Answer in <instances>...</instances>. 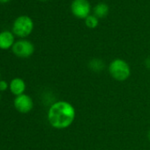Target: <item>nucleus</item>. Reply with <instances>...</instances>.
<instances>
[{
  "mask_svg": "<svg viewBox=\"0 0 150 150\" xmlns=\"http://www.w3.org/2000/svg\"><path fill=\"white\" fill-rule=\"evenodd\" d=\"M75 108L67 101H57L50 105L48 110L47 119L50 125L56 129H65L74 121Z\"/></svg>",
  "mask_w": 150,
  "mask_h": 150,
  "instance_id": "obj_1",
  "label": "nucleus"
},
{
  "mask_svg": "<svg viewBox=\"0 0 150 150\" xmlns=\"http://www.w3.org/2000/svg\"><path fill=\"white\" fill-rule=\"evenodd\" d=\"M108 69L111 77L118 82H125L131 76V68L128 62L120 58L111 61Z\"/></svg>",
  "mask_w": 150,
  "mask_h": 150,
  "instance_id": "obj_2",
  "label": "nucleus"
},
{
  "mask_svg": "<svg viewBox=\"0 0 150 150\" xmlns=\"http://www.w3.org/2000/svg\"><path fill=\"white\" fill-rule=\"evenodd\" d=\"M34 27V21L32 18L27 15H21L15 18L12 24V33L15 36L25 39L29 36Z\"/></svg>",
  "mask_w": 150,
  "mask_h": 150,
  "instance_id": "obj_3",
  "label": "nucleus"
},
{
  "mask_svg": "<svg viewBox=\"0 0 150 150\" xmlns=\"http://www.w3.org/2000/svg\"><path fill=\"white\" fill-rule=\"evenodd\" d=\"M70 10L72 14L80 19H85L92 14V5L88 0H72Z\"/></svg>",
  "mask_w": 150,
  "mask_h": 150,
  "instance_id": "obj_4",
  "label": "nucleus"
},
{
  "mask_svg": "<svg viewBox=\"0 0 150 150\" xmlns=\"http://www.w3.org/2000/svg\"><path fill=\"white\" fill-rule=\"evenodd\" d=\"M11 51L19 58H28L34 53V45L28 40L21 39L15 41Z\"/></svg>",
  "mask_w": 150,
  "mask_h": 150,
  "instance_id": "obj_5",
  "label": "nucleus"
},
{
  "mask_svg": "<svg viewBox=\"0 0 150 150\" xmlns=\"http://www.w3.org/2000/svg\"><path fill=\"white\" fill-rule=\"evenodd\" d=\"M13 105L15 109L20 113H28L33 110L34 101L32 98L27 94H21L15 97L13 101Z\"/></svg>",
  "mask_w": 150,
  "mask_h": 150,
  "instance_id": "obj_6",
  "label": "nucleus"
},
{
  "mask_svg": "<svg viewBox=\"0 0 150 150\" xmlns=\"http://www.w3.org/2000/svg\"><path fill=\"white\" fill-rule=\"evenodd\" d=\"M26 88H27L26 83L20 77H15L11 79V81L9 83V90L11 93L13 94L15 97L24 94Z\"/></svg>",
  "mask_w": 150,
  "mask_h": 150,
  "instance_id": "obj_7",
  "label": "nucleus"
},
{
  "mask_svg": "<svg viewBox=\"0 0 150 150\" xmlns=\"http://www.w3.org/2000/svg\"><path fill=\"white\" fill-rule=\"evenodd\" d=\"M15 43V38L12 32L4 30L0 32V49L8 50Z\"/></svg>",
  "mask_w": 150,
  "mask_h": 150,
  "instance_id": "obj_8",
  "label": "nucleus"
},
{
  "mask_svg": "<svg viewBox=\"0 0 150 150\" xmlns=\"http://www.w3.org/2000/svg\"><path fill=\"white\" fill-rule=\"evenodd\" d=\"M109 12H110V7L104 2H100L96 4L93 8V14L100 19L107 17Z\"/></svg>",
  "mask_w": 150,
  "mask_h": 150,
  "instance_id": "obj_9",
  "label": "nucleus"
},
{
  "mask_svg": "<svg viewBox=\"0 0 150 150\" xmlns=\"http://www.w3.org/2000/svg\"><path fill=\"white\" fill-rule=\"evenodd\" d=\"M88 68L94 72H102L105 69V63L102 59L94 58L88 62Z\"/></svg>",
  "mask_w": 150,
  "mask_h": 150,
  "instance_id": "obj_10",
  "label": "nucleus"
},
{
  "mask_svg": "<svg viewBox=\"0 0 150 150\" xmlns=\"http://www.w3.org/2000/svg\"><path fill=\"white\" fill-rule=\"evenodd\" d=\"M85 25L89 29H95L100 23V18H98L96 16H95L94 14H90L88 17H87L84 19Z\"/></svg>",
  "mask_w": 150,
  "mask_h": 150,
  "instance_id": "obj_11",
  "label": "nucleus"
},
{
  "mask_svg": "<svg viewBox=\"0 0 150 150\" xmlns=\"http://www.w3.org/2000/svg\"><path fill=\"white\" fill-rule=\"evenodd\" d=\"M9 89V83L4 80H0V91H5Z\"/></svg>",
  "mask_w": 150,
  "mask_h": 150,
  "instance_id": "obj_12",
  "label": "nucleus"
},
{
  "mask_svg": "<svg viewBox=\"0 0 150 150\" xmlns=\"http://www.w3.org/2000/svg\"><path fill=\"white\" fill-rule=\"evenodd\" d=\"M145 66H146L147 69H150V56L146 59V61H145Z\"/></svg>",
  "mask_w": 150,
  "mask_h": 150,
  "instance_id": "obj_13",
  "label": "nucleus"
},
{
  "mask_svg": "<svg viewBox=\"0 0 150 150\" xmlns=\"http://www.w3.org/2000/svg\"><path fill=\"white\" fill-rule=\"evenodd\" d=\"M11 0H0V4H7L9 3Z\"/></svg>",
  "mask_w": 150,
  "mask_h": 150,
  "instance_id": "obj_14",
  "label": "nucleus"
},
{
  "mask_svg": "<svg viewBox=\"0 0 150 150\" xmlns=\"http://www.w3.org/2000/svg\"><path fill=\"white\" fill-rule=\"evenodd\" d=\"M148 137H149V141H150V130L149 131V134H148Z\"/></svg>",
  "mask_w": 150,
  "mask_h": 150,
  "instance_id": "obj_15",
  "label": "nucleus"
},
{
  "mask_svg": "<svg viewBox=\"0 0 150 150\" xmlns=\"http://www.w3.org/2000/svg\"><path fill=\"white\" fill-rule=\"evenodd\" d=\"M39 1H42V2H46V1H49V0H39Z\"/></svg>",
  "mask_w": 150,
  "mask_h": 150,
  "instance_id": "obj_16",
  "label": "nucleus"
},
{
  "mask_svg": "<svg viewBox=\"0 0 150 150\" xmlns=\"http://www.w3.org/2000/svg\"><path fill=\"white\" fill-rule=\"evenodd\" d=\"M0 101H1V91H0Z\"/></svg>",
  "mask_w": 150,
  "mask_h": 150,
  "instance_id": "obj_17",
  "label": "nucleus"
},
{
  "mask_svg": "<svg viewBox=\"0 0 150 150\" xmlns=\"http://www.w3.org/2000/svg\"><path fill=\"white\" fill-rule=\"evenodd\" d=\"M0 80H1V72H0Z\"/></svg>",
  "mask_w": 150,
  "mask_h": 150,
  "instance_id": "obj_18",
  "label": "nucleus"
}]
</instances>
